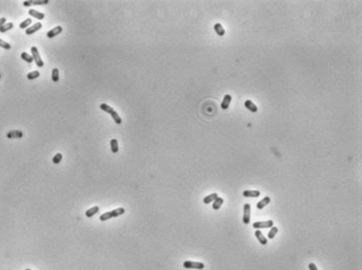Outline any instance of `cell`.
I'll return each instance as SVG.
<instances>
[{
  "instance_id": "10",
  "label": "cell",
  "mask_w": 362,
  "mask_h": 270,
  "mask_svg": "<svg viewBox=\"0 0 362 270\" xmlns=\"http://www.w3.org/2000/svg\"><path fill=\"white\" fill-rule=\"evenodd\" d=\"M231 99H232V96H231L230 94H226V95H225V98H224V99H223V102H222V105H221L222 109H224V110H227V109L229 108V105H230V103H231Z\"/></svg>"
},
{
  "instance_id": "3",
  "label": "cell",
  "mask_w": 362,
  "mask_h": 270,
  "mask_svg": "<svg viewBox=\"0 0 362 270\" xmlns=\"http://www.w3.org/2000/svg\"><path fill=\"white\" fill-rule=\"evenodd\" d=\"M183 266L184 268L186 269H204L205 265L204 263H201V262H192V261H185L183 263Z\"/></svg>"
},
{
  "instance_id": "19",
  "label": "cell",
  "mask_w": 362,
  "mask_h": 270,
  "mask_svg": "<svg viewBox=\"0 0 362 270\" xmlns=\"http://www.w3.org/2000/svg\"><path fill=\"white\" fill-rule=\"evenodd\" d=\"M110 149H112V152L115 154L119 152V144H118V140L115 138H112L110 140Z\"/></svg>"
},
{
  "instance_id": "18",
  "label": "cell",
  "mask_w": 362,
  "mask_h": 270,
  "mask_svg": "<svg viewBox=\"0 0 362 270\" xmlns=\"http://www.w3.org/2000/svg\"><path fill=\"white\" fill-rule=\"evenodd\" d=\"M223 203H224V199L221 198V197H217V198L213 201V204H212V207H213V209L217 210V209H219V208H221V206H222V204H223Z\"/></svg>"
},
{
  "instance_id": "12",
  "label": "cell",
  "mask_w": 362,
  "mask_h": 270,
  "mask_svg": "<svg viewBox=\"0 0 362 270\" xmlns=\"http://www.w3.org/2000/svg\"><path fill=\"white\" fill-rule=\"evenodd\" d=\"M270 202H271V198H270L269 196H267V197H264V199H262L261 201H259V202H257L256 207L258 208V209H262V208H264V207H266L267 205H268Z\"/></svg>"
},
{
  "instance_id": "26",
  "label": "cell",
  "mask_w": 362,
  "mask_h": 270,
  "mask_svg": "<svg viewBox=\"0 0 362 270\" xmlns=\"http://www.w3.org/2000/svg\"><path fill=\"white\" fill-rule=\"evenodd\" d=\"M61 160H62V154H61V153H57L56 155L53 157V163H55V164L60 163Z\"/></svg>"
},
{
  "instance_id": "28",
  "label": "cell",
  "mask_w": 362,
  "mask_h": 270,
  "mask_svg": "<svg viewBox=\"0 0 362 270\" xmlns=\"http://www.w3.org/2000/svg\"><path fill=\"white\" fill-rule=\"evenodd\" d=\"M0 47H2V48H4V49H11L12 48L11 44H9L8 42L3 41L2 39H0Z\"/></svg>"
},
{
  "instance_id": "30",
  "label": "cell",
  "mask_w": 362,
  "mask_h": 270,
  "mask_svg": "<svg viewBox=\"0 0 362 270\" xmlns=\"http://www.w3.org/2000/svg\"><path fill=\"white\" fill-rule=\"evenodd\" d=\"M309 269L310 270H318L317 266L314 264V263H310V264H309Z\"/></svg>"
},
{
  "instance_id": "11",
  "label": "cell",
  "mask_w": 362,
  "mask_h": 270,
  "mask_svg": "<svg viewBox=\"0 0 362 270\" xmlns=\"http://www.w3.org/2000/svg\"><path fill=\"white\" fill-rule=\"evenodd\" d=\"M255 237H256L257 240H258V242L261 244V245H267L268 240H267V238H264V236L262 234V233L259 230V229H257V230L255 231Z\"/></svg>"
},
{
  "instance_id": "6",
  "label": "cell",
  "mask_w": 362,
  "mask_h": 270,
  "mask_svg": "<svg viewBox=\"0 0 362 270\" xmlns=\"http://www.w3.org/2000/svg\"><path fill=\"white\" fill-rule=\"evenodd\" d=\"M251 206L249 203H246L243 205V224H249L250 223V217H251Z\"/></svg>"
},
{
  "instance_id": "9",
  "label": "cell",
  "mask_w": 362,
  "mask_h": 270,
  "mask_svg": "<svg viewBox=\"0 0 362 270\" xmlns=\"http://www.w3.org/2000/svg\"><path fill=\"white\" fill-rule=\"evenodd\" d=\"M41 27H42V23L41 22H37L36 24L32 25L30 27H27V29H25V34H27V35H33L34 33L38 32V30H39Z\"/></svg>"
},
{
  "instance_id": "20",
  "label": "cell",
  "mask_w": 362,
  "mask_h": 270,
  "mask_svg": "<svg viewBox=\"0 0 362 270\" xmlns=\"http://www.w3.org/2000/svg\"><path fill=\"white\" fill-rule=\"evenodd\" d=\"M98 212H99V206H93L91 208H89V209H87L86 212H85V215H86V217L90 218V217H94Z\"/></svg>"
},
{
  "instance_id": "27",
  "label": "cell",
  "mask_w": 362,
  "mask_h": 270,
  "mask_svg": "<svg viewBox=\"0 0 362 270\" xmlns=\"http://www.w3.org/2000/svg\"><path fill=\"white\" fill-rule=\"evenodd\" d=\"M30 23H32V19H25L23 22L20 23V25H19V26H20V28H27L28 25H30Z\"/></svg>"
},
{
  "instance_id": "31",
  "label": "cell",
  "mask_w": 362,
  "mask_h": 270,
  "mask_svg": "<svg viewBox=\"0 0 362 270\" xmlns=\"http://www.w3.org/2000/svg\"><path fill=\"white\" fill-rule=\"evenodd\" d=\"M5 20L6 19L4 18V17H2V18H0V27L2 26V25L3 24H5Z\"/></svg>"
},
{
  "instance_id": "25",
  "label": "cell",
  "mask_w": 362,
  "mask_h": 270,
  "mask_svg": "<svg viewBox=\"0 0 362 270\" xmlns=\"http://www.w3.org/2000/svg\"><path fill=\"white\" fill-rule=\"evenodd\" d=\"M39 75H40V72L38 71V70H35V71H32V72L27 73V79L28 80H35V79H37Z\"/></svg>"
},
{
  "instance_id": "14",
  "label": "cell",
  "mask_w": 362,
  "mask_h": 270,
  "mask_svg": "<svg viewBox=\"0 0 362 270\" xmlns=\"http://www.w3.org/2000/svg\"><path fill=\"white\" fill-rule=\"evenodd\" d=\"M28 14L32 17H35L36 19H39V20H42V19H44V17H45V15L43 13H40V12L36 11V9H32L28 11Z\"/></svg>"
},
{
  "instance_id": "1",
  "label": "cell",
  "mask_w": 362,
  "mask_h": 270,
  "mask_svg": "<svg viewBox=\"0 0 362 270\" xmlns=\"http://www.w3.org/2000/svg\"><path fill=\"white\" fill-rule=\"evenodd\" d=\"M100 108H101V110L104 111V112H106V113H108V114L112 115V119L115 120V124H118V125H121V124H122V118L120 117V115L118 114L117 111L113 110V109H112V107H110V106H108L107 104H101V105H100Z\"/></svg>"
},
{
  "instance_id": "34",
  "label": "cell",
  "mask_w": 362,
  "mask_h": 270,
  "mask_svg": "<svg viewBox=\"0 0 362 270\" xmlns=\"http://www.w3.org/2000/svg\"><path fill=\"white\" fill-rule=\"evenodd\" d=\"M0 77H1V74H0Z\"/></svg>"
},
{
  "instance_id": "5",
  "label": "cell",
  "mask_w": 362,
  "mask_h": 270,
  "mask_svg": "<svg viewBox=\"0 0 362 270\" xmlns=\"http://www.w3.org/2000/svg\"><path fill=\"white\" fill-rule=\"evenodd\" d=\"M274 225V222L272 220L269 221H258V222H254L253 223V228L255 229H261V228H269L272 227Z\"/></svg>"
},
{
  "instance_id": "2",
  "label": "cell",
  "mask_w": 362,
  "mask_h": 270,
  "mask_svg": "<svg viewBox=\"0 0 362 270\" xmlns=\"http://www.w3.org/2000/svg\"><path fill=\"white\" fill-rule=\"evenodd\" d=\"M125 213V209L123 207H119V208H115V209L113 210H110V212H106L102 214L100 216V221H107V220L112 219V218H115V217H119L121 215H123Z\"/></svg>"
},
{
  "instance_id": "22",
  "label": "cell",
  "mask_w": 362,
  "mask_h": 270,
  "mask_svg": "<svg viewBox=\"0 0 362 270\" xmlns=\"http://www.w3.org/2000/svg\"><path fill=\"white\" fill-rule=\"evenodd\" d=\"M21 58H22V60H24L25 62H27V63L34 62V59H33V57L30 56V54H28L27 53H22V54H21Z\"/></svg>"
},
{
  "instance_id": "13",
  "label": "cell",
  "mask_w": 362,
  "mask_h": 270,
  "mask_svg": "<svg viewBox=\"0 0 362 270\" xmlns=\"http://www.w3.org/2000/svg\"><path fill=\"white\" fill-rule=\"evenodd\" d=\"M245 107L247 108L249 111H251V112H253V113L257 112V110H258L257 107H256V105H255V104L253 103L252 101H250V99H247V101L245 102Z\"/></svg>"
},
{
  "instance_id": "7",
  "label": "cell",
  "mask_w": 362,
  "mask_h": 270,
  "mask_svg": "<svg viewBox=\"0 0 362 270\" xmlns=\"http://www.w3.org/2000/svg\"><path fill=\"white\" fill-rule=\"evenodd\" d=\"M62 30H63V28H62V26H60V25H58V26L51 28V29L49 30L48 33H47V38L51 39V38L58 36L59 34H61V33H62Z\"/></svg>"
},
{
  "instance_id": "8",
  "label": "cell",
  "mask_w": 362,
  "mask_h": 270,
  "mask_svg": "<svg viewBox=\"0 0 362 270\" xmlns=\"http://www.w3.org/2000/svg\"><path fill=\"white\" fill-rule=\"evenodd\" d=\"M23 136V133L22 131H20V130H11V131L8 132V134H6V137L8 138H22Z\"/></svg>"
},
{
  "instance_id": "32",
  "label": "cell",
  "mask_w": 362,
  "mask_h": 270,
  "mask_svg": "<svg viewBox=\"0 0 362 270\" xmlns=\"http://www.w3.org/2000/svg\"><path fill=\"white\" fill-rule=\"evenodd\" d=\"M23 5H24V6L32 5V1H24V2H23Z\"/></svg>"
},
{
  "instance_id": "33",
  "label": "cell",
  "mask_w": 362,
  "mask_h": 270,
  "mask_svg": "<svg viewBox=\"0 0 362 270\" xmlns=\"http://www.w3.org/2000/svg\"><path fill=\"white\" fill-rule=\"evenodd\" d=\"M25 270H30V269H28V268H27V269H25Z\"/></svg>"
},
{
  "instance_id": "29",
  "label": "cell",
  "mask_w": 362,
  "mask_h": 270,
  "mask_svg": "<svg viewBox=\"0 0 362 270\" xmlns=\"http://www.w3.org/2000/svg\"><path fill=\"white\" fill-rule=\"evenodd\" d=\"M48 0H40V1H32V4L35 5H42V4H47Z\"/></svg>"
},
{
  "instance_id": "24",
  "label": "cell",
  "mask_w": 362,
  "mask_h": 270,
  "mask_svg": "<svg viewBox=\"0 0 362 270\" xmlns=\"http://www.w3.org/2000/svg\"><path fill=\"white\" fill-rule=\"evenodd\" d=\"M51 80L54 82H58L59 81V70L57 68H54L51 70Z\"/></svg>"
},
{
  "instance_id": "15",
  "label": "cell",
  "mask_w": 362,
  "mask_h": 270,
  "mask_svg": "<svg viewBox=\"0 0 362 270\" xmlns=\"http://www.w3.org/2000/svg\"><path fill=\"white\" fill-rule=\"evenodd\" d=\"M243 197H253L256 198L260 196V192L259 191H243Z\"/></svg>"
},
{
  "instance_id": "21",
  "label": "cell",
  "mask_w": 362,
  "mask_h": 270,
  "mask_svg": "<svg viewBox=\"0 0 362 270\" xmlns=\"http://www.w3.org/2000/svg\"><path fill=\"white\" fill-rule=\"evenodd\" d=\"M13 27H14V24L12 22L5 23V24H3L1 27H0V33H5V32H8V30L12 29Z\"/></svg>"
},
{
  "instance_id": "4",
  "label": "cell",
  "mask_w": 362,
  "mask_h": 270,
  "mask_svg": "<svg viewBox=\"0 0 362 270\" xmlns=\"http://www.w3.org/2000/svg\"><path fill=\"white\" fill-rule=\"evenodd\" d=\"M30 51H32V57H33V59H34L35 62H36V65L38 66V67H43L44 63H43V61H42L41 57H40L39 51H38L37 47L33 46L32 48H30Z\"/></svg>"
},
{
  "instance_id": "16",
  "label": "cell",
  "mask_w": 362,
  "mask_h": 270,
  "mask_svg": "<svg viewBox=\"0 0 362 270\" xmlns=\"http://www.w3.org/2000/svg\"><path fill=\"white\" fill-rule=\"evenodd\" d=\"M218 197V195H217L216 193H213V194H210V195L206 196L204 198V203L205 204H210L211 202H213V201Z\"/></svg>"
},
{
  "instance_id": "17",
  "label": "cell",
  "mask_w": 362,
  "mask_h": 270,
  "mask_svg": "<svg viewBox=\"0 0 362 270\" xmlns=\"http://www.w3.org/2000/svg\"><path fill=\"white\" fill-rule=\"evenodd\" d=\"M214 30L219 37H223L225 35V28L223 27V25H222L221 23H216V24L214 25Z\"/></svg>"
},
{
  "instance_id": "23",
  "label": "cell",
  "mask_w": 362,
  "mask_h": 270,
  "mask_svg": "<svg viewBox=\"0 0 362 270\" xmlns=\"http://www.w3.org/2000/svg\"><path fill=\"white\" fill-rule=\"evenodd\" d=\"M278 233V228L276 226H272L271 229L269 230V234H268V238L269 239H273L274 237L276 236V234Z\"/></svg>"
}]
</instances>
